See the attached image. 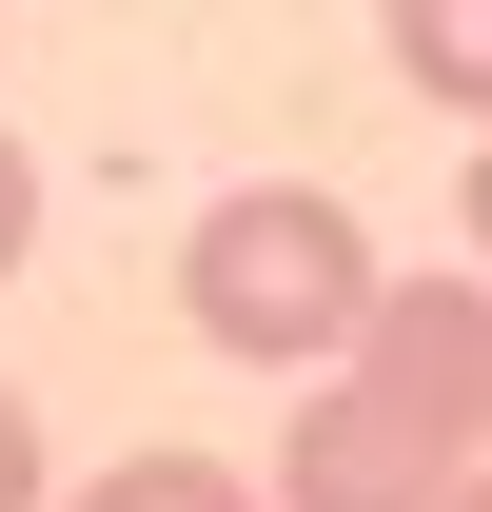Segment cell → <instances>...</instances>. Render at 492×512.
<instances>
[{
  "instance_id": "cell-1",
  "label": "cell",
  "mask_w": 492,
  "mask_h": 512,
  "mask_svg": "<svg viewBox=\"0 0 492 512\" xmlns=\"http://www.w3.org/2000/svg\"><path fill=\"white\" fill-rule=\"evenodd\" d=\"M374 237H355V197H315V178H237V197H197V237H178V316L237 355V375H335L374 335Z\"/></svg>"
},
{
  "instance_id": "cell-2",
  "label": "cell",
  "mask_w": 492,
  "mask_h": 512,
  "mask_svg": "<svg viewBox=\"0 0 492 512\" xmlns=\"http://www.w3.org/2000/svg\"><path fill=\"white\" fill-rule=\"evenodd\" d=\"M355 394H394L453 473H492V276H394L374 296V335L335 355Z\"/></svg>"
},
{
  "instance_id": "cell-3",
  "label": "cell",
  "mask_w": 492,
  "mask_h": 512,
  "mask_svg": "<svg viewBox=\"0 0 492 512\" xmlns=\"http://www.w3.org/2000/svg\"><path fill=\"white\" fill-rule=\"evenodd\" d=\"M473 473L394 414V394H355V375H315L296 394V434H276V512H453Z\"/></svg>"
},
{
  "instance_id": "cell-4",
  "label": "cell",
  "mask_w": 492,
  "mask_h": 512,
  "mask_svg": "<svg viewBox=\"0 0 492 512\" xmlns=\"http://www.w3.org/2000/svg\"><path fill=\"white\" fill-rule=\"evenodd\" d=\"M374 40H394L414 99H453V119L492 138V0H374Z\"/></svg>"
},
{
  "instance_id": "cell-5",
  "label": "cell",
  "mask_w": 492,
  "mask_h": 512,
  "mask_svg": "<svg viewBox=\"0 0 492 512\" xmlns=\"http://www.w3.org/2000/svg\"><path fill=\"white\" fill-rule=\"evenodd\" d=\"M60 512H276V473H237V453H119V473H79Z\"/></svg>"
},
{
  "instance_id": "cell-6",
  "label": "cell",
  "mask_w": 492,
  "mask_h": 512,
  "mask_svg": "<svg viewBox=\"0 0 492 512\" xmlns=\"http://www.w3.org/2000/svg\"><path fill=\"white\" fill-rule=\"evenodd\" d=\"M0 512H60V473H40V414L0 394Z\"/></svg>"
},
{
  "instance_id": "cell-7",
  "label": "cell",
  "mask_w": 492,
  "mask_h": 512,
  "mask_svg": "<svg viewBox=\"0 0 492 512\" xmlns=\"http://www.w3.org/2000/svg\"><path fill=\"white\" fill-rule=\"evenodd\" d=\"M20 256H40V158L0 138V276H20Z\"/></svg>"
},
{
  "instance_id": "cell-8",
  "label": "cell",
  "mask_w": 492,
  "mask_h": 512,
  "mask_svg": "<svg viewBox=\"0 0 492 512\" xmlns=\"http://www.w3.org/2000/svg\"><path fill=\"white\" fill-rule=\"evenodd\" d=\"M473 276H492V138H473Z\"/></svg>"
},
{
  "instance_id": "cell-9",
  "label": "cell",
  "mask_w": 492,
  "mask_h": 512,
  "mask_svg": "<svg viewBox=\"0 0 492 512\" xmlns=\"http://www.w3.org/2000/svg\"><path fill=\"white\" fill-rule=\"evenodd\" d=\"M453 512H492V473H473V493H453Z\"/></svg>"
}]
</instances>
